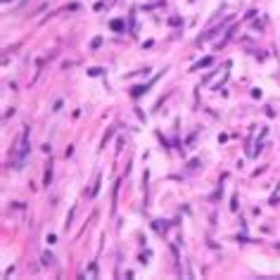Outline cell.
Masks as SVG:
<instances>
[{"label": "cell", "mask_w": 280, "mask_h": 280, "mask_svg": "<svg viewBox=\"0 0 280 280\" xmlns=\"http://www.w3.org/2000/svg\"><path fill=\"white\" fill-rule=\"evenodd\" d=\"M112 29H114V31H121V29H124V22H121V19H114V22H112Z\"/></svg>", "instance_id": "cell-2"}, {"label": "cell", "mask_w": 280, "mask_h": 280, "mask_svg": "<svg viewBox=\"0 0 280 280\" xmlns=\"http://www.w3.org/2000/svg\"><path fill=\"white\" fill-rule=\"evenodd\" d=\"M211 62H214V57H204L202 62H197V64H195V69H202V66H209Z\"/></svg>", "instance_id": "cell-1"}, {"label": "cell", "mask_w": 280, "mask_h": 280, "mask_svg": "<svg viewBox=\"0 0 280 280\" xmlns=\"http://www.w3.org/2000/svg\"><path fill=\"white\" fill-rule=\"evenodd\" d=\"M50 181H52V169L45 171V185H50Z\"/></svg>", "instance_id": "cell-4"}, {"label": "cell", "mask_w": 280, "mask_h": 280, "mask_svg": "<svg viewBox=\"0 0 280 280\" xmlns=\"http://www.w3.org/2000/svg\"><path fill=\"white\" fill-rule=\"evenodd\" d=\"M52 259H55V256H52L50 252H45V254H43V264H45V266H48V264H52Z\"/></svg>", "instance_id": "cell-3"}]
</instances>
